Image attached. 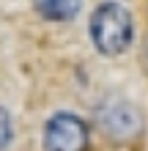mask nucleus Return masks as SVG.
I'll return each instance as SVG.
<instances>
[{
  "label": "nucleus",
  "instance_id": "f03ea898",
  "mask_svg": "<svg viewBox=\"0 0 148 151\" xmlns=\"http://www.w3.org/2000/svg\"><path fill=\"white\" fill-rule=\"evenodd\" d=\"M47 151H88V127L71 113H58L44 129Z\"/></svg>",
  "mask_w": 148,
  "mask_h": 151
},
{
  "label": "nucleus",
  "instance_id": "7ed1b4c3",
  "mask_svg": "<svg viewBox=\"0 0 148 151\" xmlns=\"http://www.w3.org/2000/svg\"><path fill=\"white\" fill-rule=\"evenodd\" d=\"M99 127L115 140H129L134 135H140L143 129V118L129 102L124 99H110L99 107Z\"/></svg>",
  "mask_w": 148,
  "mask_h": 151
},
{
  "label": "nucleus",
  "instance_id": "20e7f679",
  "mask_svg": "<svg viewBox=\"0 0 148 151\" xmlns=\"http://www.w3.org/2000/svg\"><path fill=\"white\" fill-rule=\"evenodd\" d=\"M82 0H33V8L44 17V19H52V22H66L77 17Z\"/></svg>",
  "mask_w": 148,
  "mask_h": 151
},
{
  "label": "nucleus",
  "instance_id": "39448f33",
  "mask_svg": "<svg viewBox=\"0 0 148 151\" xmlns=\"http://www.w3.org/2000/svg\"><path fill=\"white\" fill-rule=\"evenodd\" d=\"M11 135H14V127H11V115H8L3 107H0V151H3L8 143H11Z\"/></svg>",
  "mask_w": 148,
  "mask_h": 151
},
{
  "label": "nucleus",
  "instance_id": "f257e3e1",
  "mask_svg": "<svg viewBox=\"0 0 148 151\" xmlns=\"http://www.w3.org/2000/svg\"><path fill=\"white\" fill-rule=\"evenodd\" d=\"M134 36V22L126 6L104 3L91 17V39L102 55H121L129 50Z\"/></svg>",
  "mask_w": 148,
  "mask_h": 151
}]
</instances>
